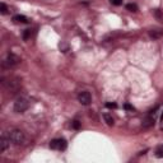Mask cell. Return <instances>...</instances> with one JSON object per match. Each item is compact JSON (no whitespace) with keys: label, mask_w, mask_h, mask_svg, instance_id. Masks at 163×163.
Here are the masks:
<instances>
[{"label":"cell","mask_w":163,"mask_h":163,"mask_svg":"<svg viewBox=\"0 0 163 163\" xmlns=\"http://www.w3.org/2000/svg\"><path fill=\"white\" fill-rule=\"evenodd\" d=\"M0 13H1V14H6V13H8V8H6V5L4 4V3L0 4Z\"/></svg>","instance_id":"15"},{"label":"cell","mask_w":163,"mask_h":163,"mask_svg":"<svg viewBox=\"0 0 163 163\" xmlns=\"http://www.w3.org/2000/svg\"><path fill=\"white\" fill-rule=\"evenodd\" d=\"M126 9L129 12H138V5L132 4V3H129V4H126Z\"/></svg>","instance_id":"11"},{"label":"cell","mask_w":163,"mask_h":163,"mask_svg":"<svg viewBox=\"0 0 163 163\" xmlns=\"http://www.w3.org/2000/svg\"><path fill=\"white\" fill-rule=\"evenodd\" d=\"M29 107V101L25 97H19L14 102V111L17 113H23L28 110Z\"/></svg>","instance_id":"3"},{"label":"cell","mask_w":163,"mask_h":163,"mask_svg":"<svg viewBox=\"0 0 163 163\" xmlns=\"http://www.w3.org/2000/svg\"><path fill=\"white\" fill-rule=\"evenodd\" d=\"M9 136H10L12 143H14L15 145H22L25 140L24 132L22 130H19V129H13V130L9 132Z\"/></svg>","instance_id":"2"},{"label":"cell","mask_w":163,"mask_h":163,"mask_svg":"<svg viewBox=\"0 0 163 163\" xmlns=\"http://www.w3.org/2000/svg\"><path fill=\"white\" fill-rule=\"evenodd\" d=\"M111 3H112L113 5L118 6V5H121V4H122V0H111Z\"/></svg>","instance_id":"19"},{"label":"cell","mask_w":163,"mask_h":163,"mask_svg":"<svg viewBox=\"0 0 163 163\" xmlns=\"http://www.w3.org/2000/svg\"><path fill=\"white\" fill-rule=\"evenodd\" d=\"M149 36L152 37V38H159V37L162 36V32L161 31H150Z\"/></svg>","instance_id":"12"},{"label":"cell","mask_w":163,"mask_h":163,"mask_svg":"<svg viewBox=\"0 0 163 163\" xmlns=\"http://www.w3.org/2000/svg\"><path fill=\"white\" fill-rule=\"evenodd\" d=\"M78 101H79L82 105L88 106L92 102V96H91L89 92L83 91V92H80V93H79V96H78Z\"/></svg>","instance_id":"7"},{"label":"cell","mask_w":163,"mask_h":163,"mask_svg":"<svg viewBox=\"0 0 163 163\" xmlns=\"http://www.w3.org/2000/svg\"><path fill=\"white\" fill-rule=\"evenodd\" d=\"M155 157L157 158H163V147H158L155 150Z\"/></svg>","instance_id":"13"},{"label":"cell","mask_w":163,"mask_h":163,"mask_svg":"<svg viewBox=\"0 0 163 163\" xmlns=\"http://www.w3.org/2000/svg\"><path fill=\"white\" fill-rule=\"evenodd\" d=\"M18 64H20V57L17 56L15 54L9 52L6 60H4L3 62V66H8V68H13V66H17Z\"/></svg>","instance_id":"4"},{"label":"cell","mask_w":163,"mask_h":163,"mask_svg":"<svg viewBox=\"0 0 163 163\" xmlns=\"http://www.w3.org/2000/svg\"><path fill=\"white\" fill-rule=\"evenodd\" d=\"M147 152H148L147 149H145V150H144V152H140V153H139V155H143V154H145V153H147Z\"/></svg>","instance_id":"21"},{"label":"cell","mask_w":163,"mask_h":163,"mask_svg":"<svg viewBox=\"0 0 163 163\" xmlns=\"http://www.w3.org/2000/svg\"><path fill=\"white\" fill-rule=\"evenodd\" d=\"M13 20L17 22V23H28V18L25 15H20V14H18V15H14L13 17Z\"/></svg>","instance_id":"9"},{"label":"cell","mask_w":163,"mask_h":163,"mask_svg":"<svg viewBox=\"0 0 163 163\" xmlns=\"http://www.w3.org/2000/svg\"><path fill=\"white\" fill-rule=\"evenodd\" d=\"M10 136L8 132H3L1 138H0V153H4V152L10 147Z\"/></svg>","instance_id":"6"},{"label":"cell","mask_w":163,"mask_h":163,"mask_svg":"<svg viewBox=\"0 0 163 163\" xmlns=\"http://www.w3.org/2000/svg\"><path fill=\"white\" fill-rule=\"evenodd\" d=\"M103 118H105L106 124L108 125V126H113V124H115V120H113V117L111 116L110 113H103Z\"/></svg>","instance_id":"10"},{"label":"cell","mask_w":163,"mask_h":163,"mask_svg":"<svg viewBox=\"0 0 163 163\" xmlns=\"http://www.w3.org/2000/svg\"><path fill=\"white\" fill-rule=\"evenodd\" d=\"M29 37H31V29H24V32H23V40L27 41Z\"/></svg>","instance_id":"14"},{"label":"cell","mask_w":163,"mask_h":163,"mask_svg":"<svg viewBox=\"0 0 163 163\" xmlns=\"http://www.w3.org/2000/svg\"><path fill=\"white\" fill-rule=\"evenodd\" d=\"M66 145H68V143H66L65 139H54L50 142V148L51 149H55V150H65L66 149Z\"/></svg>","instance_id":"5"},{"label":"cell","mask_w":163,"mask_h":163,"mask_svg":"<svg viewBox=\"0 0 163 163\" xmlns=\"http://www.w3.org/2000/svg\"><path fill=\"white\" fill-rule=\"evenodd\" d=\"M124 107H125V110H127V111H134V107L131 105H129V103H125Z\"/></svg>","instance_id":"18"},{"label":"cell","mask_w":163,"mask_h":163,"mask_svg":"<svg viewBox=\"0 0 163 163\" xmlns=\"http://www.w3.org/2000/svg\"><path fill=\"white\" fill-rule=\"evenodd\" d=\"M106 107H107V108H116L117 105L115 102H107L106 103Z\"/></svg>","instance_id":"17"},{"label":"cell","mask_w":163,"mask_h":163,"mask_svg":"<svg viewBox=\"0 0 163 163\" xmlns=\"http://www.w3.org/2000/svg\"><path fill=\"white\" fill-rule=\"evenodd\" d=\"M152 126H154V118L152 116H149V117H147L145 120L143 121V127L148 129V127H152Z\"/></svg>","instance_id":"8"},{"label":"cell","mask_w":163,"mask_h":163,"mask_svg":"<svg viewBox=\"0 0 163 163\" xmlns=\"http://www.w3.org/2000/svg\"><path fill=\"white\" fill-rule=\"evenodd\" d=\"M155 17H157L159 20L163 19V18H162V14H161V10H155Z\"/></svg>","instance_id":"20"},{"label":"cell","mask_w":163,"mask_h":163,"mask_svg":"<svg viewBox=\"0 0 163 163\" xmlns=\"http://www.w3.org/2000/svg\"><path fill=\"white\" fill-rule=\"evenodd\" d=\"M3 82V86L6 91L9 92L10 94H15L20 89V80L17 79V78H14V79H9L8 82H4V79H1Z\"/></svg>","instance_id":"1"},{"label":"cell","mask_w":163,"mask_h":163,"mask_svg":"<svg viewBox=\"0 0 163 163\" xmlns=\"http://www.w3.org/2000/svg\"><path fill=\"white\" fill-rule=\"evenodd\" d=\"M71 126H73V129H75V130H79L82 125H80V122L78 121V120H75V121H73V122H71Z\"/></svg>","instance_id":"16"}]
</instances>
